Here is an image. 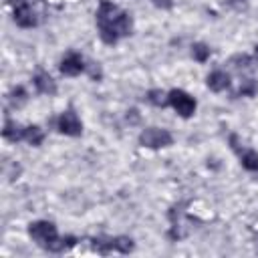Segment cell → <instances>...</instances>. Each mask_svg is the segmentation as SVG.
<instances>
[{"label": "cell", "instance_id": "1", "mask_svg": "<svg viewBox=\"0 0 258 258\" xmlns=\"http://www.w3.org/2000/svg\"><path fill=\"white\" fill-rule=\"evenodd\" d=\"M97 28L105 44H115L119 38L131 34L133 20H131V14L121 10L117 4L109 0H101L97 10Z\"/></svg>", "mask_w": 258, "mask_h": 258}, {"label": "cell", "instance_id": "2", "mask_svg": "<svg viewBox=\"0 0 258 258\" xmlns=\"http://www.w3.org/2000/svg\"><path fill=\"white\" fill-rule=\"evenodd\" d=\"M28 234L40 248H44L48 252H64V250H69L77 244L75 236H58L56 226L48 220L32 222L28 226Z\"/></svg>", "mask_w": 258, "mask_h": 258}, {"label": "cell", "instance_id": "3", "mask_svg": "<svg viewBox=\"0 0 258 258\" xmlns=\"http://www.w3.org/2000/svg\"><path fill=\"white\" fill-rule=\"evenodd\" d=\"M167 101H169V107L179 117H191L196 113V99L181 89H171L167 93Z\"/></svg>", "mask_w": 258, "mask_h": 258}, {"label": "cell", "instance_id": "4", "mask_svg": "<svg viewBox=\"0 0 258 258\" xmlns=\"http://www.w3.org/2000/svg\"><path fill=\"white\" fill-rule=\"evenodd\" d=\"M93 248L99 254H111V252H121L127 254L133 250V240L127 236H117V238H93Z\"/></svg>", "mask_w": 258, "mask_h": 258}, {"label": "cell", "instance_id": "5", "mask_svg": "<svg viewBox=\"0 0 258 258\" xmlns=\"http://www.w3.org/2000/svg\"><path fill=\"white\" fill-rule=\"evenodd\" d=\"M139 143L143 147H149V149H159V147L171 145L173 143V135L167 129H161V127H147V129L141 131Z\"/></svg>", "mask_w": 258, "mask_h": 258}, {"label": "cell", "instance_id": "6", "mask_svg": "<svg viewBox=\"0 0 258 258\" xmlns=\"http://www.w3.org/2000/svg\"><path fill=\"white\" fill-rule=\"evenodd\" d=\"M14 4V22L22 28H32L36 26V14L30 6V0H12Z\"/></svg>", "mask_w": 258, "mask_h": 258}, {"label": "cell", "instance_id": "7", "mask_svg": "<svg viewBox=\"0 0 258 258\" xmlns=\"http://www.w3.org/2000/svg\"><path fill=\"white\" fill-rule=\"evenodd\" d=\"M230 143H232V149L238 153L240 157V163L246 171H252V173H258V153L254 149H248V147H242V143L238 141L236 135H230Z\"/></svg>", "mask_w": 258, "mask_h": 258}, {"label": "cell", "instance_id": "8", "mask_svg": "<svg viewBox=\"0 0 258 258\" xmlns=\"http://www.w3.org/2000/svg\"><path fill=\"white\" fill-rule=\"evenodd\" d=\"M56 127L62 135H71V137H77L83 133V123L73 109H67L60 113V117L56 119Z\"/></svg>", "mask_w": 258, "mask_h": 258}, {"label": "cell", "instance_id": "9", "mask_svg": "<svg viewBox=\"0 0 258 258\" xmlns=\"http://www.w3.org/2000/svg\"><path fill=\"white\" fill-rule=\"evenodd\" d=\"M83 71H87V64L83 60V56L79 52H69L62 60H60V73L67 77H77Z\"/></svg>", "mask_w": 258, "mask_h": 258}, {"label": "cell", "instance_id": "10", "mask_svg": "<svg viewBox=\"0 0 258 258\" xmlns=\"http://www.w3.org/2000/svg\"><path fill=\"white\" fill-rule=\"evenodd\" d=\"M32 83H34V89H36L38 93H42V95H54V93H56V83H54V79H52L48 73H44V71H38V73L34 75Z\"/></svg>", "mask_w": 258, "mask_h": 258}, {"label": "cell", "instance_id": "11", "mask_svg": "<svg viewBox=\"0 0 258 258\" xmlns=\"http://www.w3.org/2000/svg\"><path fill=\"white\" fill-rule=\"evenodd\" d=\"M206 83H208V87L214 93H222V91H226L230 87V75L224 73V71H212L208 75V81Z\"/></svg>", "mask_w": 258, "mask_h": 258}, {"label": "cell", "instance_id": "12", "mask_svg": "<svg viewBox=\"0 0 258 258\" xmlns=\"http://www.w3.org/2000/svg\"><path fill=\"white\" fill-rule=\"evenodd\" d=\"M24 131H26V127H22L20 123H16V121H12V119H6V123H4V129H2V135L8 139V141H22L24 139Z\"/></svg>", "mask_w": 258, "mask_h": 258}, {"label": "cell", "instance_id": "13", "mask_svg": "<svg viewBox=\"0 0 258 258\" xmlns=\"http://www.w3.org/2000/svg\"><path fill=\"white\" fill-rule=\"evenodd\" d=\"M24 141H28L30 145L38 147V145L44 141V131H42L38 125H28L26 131H24Z\"/></svg>", "mask_w": 258, "mask_h": 258}, {"label": "cell", "instance_id": "14", "mask_svg": "<svg viewBox=\"0 0 258 258\" xmlns=\"http://www.w3.org/2000/svg\"><path fill=\"white\" fill-rule=\"evenodd\" d=\"M145 99H147L151 105H155V107H165V105H169L167 93H163L161 89H151V91H147Z\"/></svg>", "mask_w": 258, "mask_h": 258}, {"label": "cell", "instance_id": "15", "mask_svg": "<svg viewBox=\"0 0 258 258\" xmlns=\"http://www.w3.org/2000/svg\"><path fill=\"white\" fill-rule=\"evenodd\" d=\"M191 56H194L198 62H206V60L210 58V46L204 44V42L191 44Z\"/></svg>", "mask_w": 258, "mask_h": 258}, {"label": "cell", "instance_id": "16", "mask_svg": "<svg viewBox=\"0 0 258 258\" xmlns=\"http://www.w3.org/2000/svg\"><path fill=\"white\" fill-rule=\"evenodd\" d=\"M256 93H258V83H256L254 79H244V81L240 83L238 95H242V97H254Z\"/></svg>", "mask_w": 258, "mask_h": 258}, {"label": "cell", "instance_id": "17", "mask_svg": "<svg viewBox=\"0 0 258 258\" xmlns=\"http://www.w3.org/2000/svg\"><path fill=\"white\" fill-rule=\"evenodd\" d=\"M26 101V91L22 89V87H16V89H12V93H10V103L12 105H22Z\"/></svg>", "mask_w": 258, "mask_h": 258}, {"label": "cell", "instance_id": "18", "mask_svg": "<svg viewBox=\"0 0 258 258\" xmlns=\"http://www.w3.org/2000/svg\"><path fill=\"white\" fill-rule=\"evenodd\" d=\"M232 62H234L236 69H248V67L252 64V58H250L248 54H236V56L232 58Z\"/></svg>", "mask_w": 258, "mask_h": 258}, {"label": "cell", "instance_id": "19", "mask_svg": "<svg viewBox=\"0 0 258 258\" xmlns=\"http://www.w3.org/2000/svg\"><path fill=\"white\" fill-rule=\"evenodd\" d=\"M153 4L157 8H161V10H169L173 6V0H153Z\"/></svg>", "mask_w": 258, "mask_h": 258}, {"label": "cell", "instance_id": "20", "mask_svg": "<svg viewBox=\"0 0 258 258\" xmlns=\"http://www.w3.org/2000/svg\"><path fill=\"white\" fill-rule=\"evenodd\" d=\"M127 121H131V123H137V121H139V113H137V109L127 111Z\"/></svg>", "mask_w": 258, "mask_h": 258}, {"label": "cell", "instance_id": "21", "mask_svg": "<svg viewBox=\"0 0 258 258\" xmlns=\"http://www.w3.org/2000/svg\"><path fill=\"white\" fill-rule=\"evenodd\" d=\"M246 2H248V0H228V4H230L232 8H236V10H240L242 6H246Z\"/></svg>", "mask_w": 258, "mask_h": 258}, {"label": "cell", "instance_id": "22", "mask_svg": "<svg viewBox=\"0 0 258 258\" xmlns=\"http://www.w3.org/2000/svg\"><path fill=\"white\" fill-rule=\"evenodd\" d=\"M254 60L258 62V46H256V52H254Z\"/></svg>", "mask_w": 258, "mask_h": 258}]
</instances>
